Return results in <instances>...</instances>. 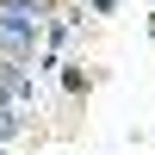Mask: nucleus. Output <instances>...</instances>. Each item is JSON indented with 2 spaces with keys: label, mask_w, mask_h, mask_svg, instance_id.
Returning a JSON list of instances; mask_svg holds the SVG:
<instances>
[{
  "label": "nucleus",
  "mask_w": 155,
  "mask_h": 155,
  "mask_svg": "<svg viewBox=\"0 0 155 155\" xmlns=\"http://www.w3.org/2000/svg\"><path fill=\"white\" fill-rule=\"evenodd\" d=\"M31 50H37V25L6 19V12H0V62H25Z\"/></svg>",
  "instance_id": "f257e3e1"
},
{
  "label": "nucleus",
  "mask_w": 155,
  "mask_h": 155,
  "mask_svg": "<svg viewBox=\"0 0 155 155\" xmlns=\"http://www.w3.org/2000/svg\"><path fill=\"white\" fill-rule=\"evenodd\" d=\"M31 93V74H25V62H0V106L19 112V99Z\"/></svg>",
  "instance_id": "f03ea898"
},
{
  "label": "nucleus",
  "mask_w": 155,
  "mask_h": 155,
  "mask_svg": "<svg viewBox=\"0 0 155 155\" xmlns=\"http://www.w3.org/2000/svg\"><path fill=\"white\" fill-rule=\"evenodd\" d=\"M6 19H25V25H44L50 19V0H0Z\"/></svg>",
  "instance_id": "7ed1b4c3"
},
{
  "label": "nucleus",
  "mask_w": 155,
  "mask_h": 155,
  "mask_svg": "<svg viewBox=\"0 0 155 155\" xmlns=\"http://www.w3.org/2000/svg\"><path fill=\"white\" fill-rule=\"evenodd\" d=\"M25 130V118H19V112H12V106H0V143H12V137H19Z\"/></svg>",
  "instance_id": "20e7f679"
}]
</instances>
